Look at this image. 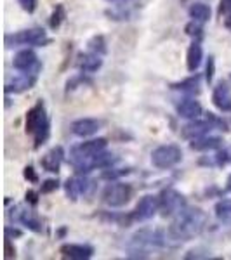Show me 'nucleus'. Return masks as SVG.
Returning a JSON list of instances; mask_svg holds the SVG:
<instances>
[{"label":"nucleus","instance_id":"2","mask_svg":"<svg viewBox=\"0 0 231 260\" xmlns=\"http://www.w3.org/2000/svg\"><path fill=\"white\" fill-rule=\"evenodd\" d=\"M214 127H222V130H228L226 129V123L224 120L217 118L214 113H207L205 120H190V123H186L184 127L181 129V135L188 141H193V139L198 137H204V135L209 134Z\"/></svg>","mask_w":231,"mask_h":260},{"label":"nucleus","instance_id":"23","mask_svg":"<svg viewBox=\"0 0 231 260\" xmlns=\"http://www.w3.org/2000/svg\"><path fill=\"white\" fill-rule=\"evenodd\" d=\"M210 7L204 2H195L193 6L190 7V18L197 23H207L210 19Z\"/></svg>","mask_w":231,"mask_h":260},{"label":"nucleus","instance_id":"5","mask_svg":"<svg viewBox=\"0 0 231 260\" xmlns=\"http://www.w3.org/2000/svg\"><path fill=\"white\" fill-rule=\"evenodd\" d=\"M160 198V214L162 217H176L177 214H181L186 206V198L182 196L179 191L172 189V187H167L162 191Z\"/></svg>","mask_w":231,"mask_h":260},{"label":"nucleus","instance_id":"9","mask_svg":"<svg viewBox=\"0 0 231 260\" xmlns=\"http://www.w3.org/2000/svg\"><path fill=\"white\" fill-rule=\"evenodd\" d=\"M49 125V118H47V113H45V106H43L42 101H38L31 108L30 111L26 113V123H25V129H26V134H31L35 135L42 127Z\"/></svg>","mask_w":231,"mask_h":260},{"label":"nucleus","instance_id":"25","mask_svg":"<svg viewBox=\"0 0 231 260\" xmlns=\"http://www.w3.org/2000/svg\"><path fill=\"white\" fill-rule=\"evenodd\" d=\"M65 18H66L65 7L56 6V9L53 11V14H51V21H49L51 28H53V30H58V28L61 26V23L65 21Z\"/></svg>","mask_w":231,"mask_h":260},{"label":"nucleus","instance_id":"7","mask_svg":"<svg viewBox=\"0 0 231 260\" xmlns=\"http://www.w3.org/2000/svg\"><path fill=\"white\" fill-rule=\"evenodd\" d=\"M106 146H108V141H106V139H103V137L90 139V141H87V142L78 144V146L71 147V151H70V163H71V165H77V163L82 162V160L90 158V156H94V154L101 153V151H105Z\"/></svg>","mask_w":231,"mask_h":260},{"label":"nucleus","instance_id":"16","mask_svg":"<svg viewBox=\"0 0 231 260\" xmlns=\"http://www.w3.org/2000/svg\"><path fill=\"white\" fill-rule=\"evenodd\" d=\"M176 110H177V115L181 118H186V120H197L202 117L204 110H202V104L193 97H184L181 99L177 104H176Z\"/></svg>","mask_w":231,"mask_h":260},{"label":"nucleus","instance_id":"31","mask_svg":"<svg viewBox=\"0 0 231 260\" xmlns=\"http://www.w3.org/2000/svg\"><path fill=\"white\" fill-rule=\"evenodd\" d=\"M18 4L21 6L23 11H26L28 14L35 13V9H37V0H18Z\"/></svg>","mask_w":231,"mask_h":260},{"label":"nucleus","instance_id":"6","mask_svg":"<svg viewBox=\"0 0 231 260\" xmlns=\"http://www.w3.org/2000/svg\"><path fill=\"white\" fill-rule=\"evenodd\" d=\"M130 198H132V187L129 184L113 182L108 184L105 187V191H103V201L113 208L127 205L130 201Z\"/></svg>","mask_w":231,"mask_h":260},{"label":"nucleus","instance_id":"15","mask_svg":"<svg viewBox=\"0 0 231 260\" xmlns=\"http://www.w3.org/2000/svg\"><path fill=\"white\" fill-rule=\"evenodd\" d=\"M65 160V149L61 146H56L53 149H49L45 154L42 156L40 165L43 167L45 172H51V174H58L59 169H61V163Z\"/></svg>","mask_w":231,"mask_h":260},{"label":"nucleus","instance_id":"1","mask_svg":"<svg viewBox=\"0 0 231 260\" xmlns=\"http://www.w3.org/2000/svg\"><path fill=\"white\" fill-rule=\"evenodd\" d=\"M207 214L198 206H186L181 214L174 217L169 227V238L174 241H190L204 233L207 227Z\"/></svg>","mask_w":231,"mask_h":260},{"label":"nucleus","instance_id":"10","mask_svg":"<svg viewBox=\"0 0 231 260\" xmlns=\"http://www.w3.org/2000/svg\"><path fill=\"white\" fill-rule=\"evenodd\" d=\"M37 77L38 71H19L18 77H14L11 82L6 83V92L7 94H11V92L19 94V92L30 90L37 83Z\"/></svg>","mask_w":231,"mask_h":260},{"label":"nucleus","instance_id":"12","mask_svg":"<svg viewBox=\"0 0 231 260\" xmlns=\"http://www.w3.org/2000/svg\"><path fill=\"white\" fill-rule=\"evenodd\" d=\"M13 66L18 71H40L38 58L31 49H23L14 56Z\"/></svg>","mask_w":231,"mask_h":260},{"label":"nucleus","instance_id":"18","mask_svg":"<svg viewBox=\"0 0 231 260\" xmlns=\"http://www.w3.org/2000/svg\"><path fill=\"white\" fill-rule=\"evenodd\" d=\"M212 102L222 113L231 111V90L226 83H219L212 92Z\"/></svg>","mask_w":231,"mask_h":260},{"label":"nucleus","instance_id":"11","mask_svg":"<svg viewBox=\"0 0 231 260\" xmlns=\"http://www.w3.org/2000/svg\"><path fill=\"white\" fill-rule=\"evenodd\" d=\"M13 212L14 214H9V217L13 219L14 222H21L26 229L33 231V233H42L43 231L42 222L38 221V217L31 210H26V208L23 206H16V210L13 208Z\"/></svg>","mask_w":231,"mask_h":260},{"label":"nucleus","instance_id":"4","mask_svg":"<svg viewBox=\"0 0 231 260\" xmlns=\"http://www.w3.org/2000/svg\"><path fill=\"white\" fill-rule=\"evenodd\" d=\"M182 160V151L176 144H163L151 153V163L160 170H169Z\"/></svg>","mask_w":231,"mask_h":260},{"label":"nucleus","instance_id":"8","mask_svg":"<svg viewBox=\"0 0 231 260\" xmlns=\"http://www.w3.org/2000/svg\"><path fill=\"white\" fill-rule=\"evenodd\" d=\"M160 212V198L153 194H146L143 196L137 201L136 208L132 212V221L136 222H145L155 217V214Z\"/></svg>","mask_w":231,"mask_h":260},{"label":"nucleus","instance_id":"24","mask_svg":"<svg viewBox=\"0 0 231 260\" xmlns=\"http://www.w3.org/2000/svg\"><path fill=\"white\" fill-rule=\"evenodd\" d=\"M172 89L174 90H181V92H184V94H190V95L198 94V92H200V77H198V75H193V77L182 80V82L174 83Z\"/></svg>","mask_w":231,"mask_h":260},{"label":"nucleus","instance_id":"34","mask_svg":"<svg viewBox=\"0 0 231 260\" xmlns=\"http://www.w3.org/2000/svg\"><path fill=\"white\" fill-rule=\"evenodd\" d=\"M16 257V250L11 248V238H6V258Z\"/></svg>","mask_w":231,"mask_h":260},{"label":"nucleus","instance_id":"14","mask_svg":"<svg viewBox=\"0 0 231 260\" xmlns=\"http://www.w3.org/2000/svg\"><path fill=\"white\" fill-rule=\"evenodd\" d=\"M59 251L65 258L73 260H87L94 255V248L90 245H82V243H66L59 248Z\"/></svg>","mask_w":231,"mask_h":260},{"label":"nucleus","instance_id":"32","mask_svg":"<svg viewBox=\"0 0 231 260\" xmlns=\"http://www.w3.org/2000/svg\"><path fill=\"white\" fill-rule=\"evenodd\" d=\"M23 175H25L26 181H30V182H38V175L35 174L33 167H26L25 172H23Z\"/></svg>","mask_w":231,"mask_h":260},{"label":"nucleus","instance_id":"19","mask_svg":"<svg viewBox=\"0 0 231 260\" xmlns=\"http://www.w3.org/2000/svg\"><path fill=\"white\" fill-rule=\"evenodd\" d=\"M190 147L193 151H214L222 147V139L216 135H204V137L193 139L190 142Z\"/></svg>","mask_w":231,"mask_h":260},{"label":"nucleus","instance_id":"27","mask_svg":"<svg viewBox=\"0 0 231 260\" xmlns=\"http://www.w3.org/2000/svg\"><path fill=\"white\" fill-rule=\"evenodd\" d=\"M89 49L96 52V54H106V42H105V38L99 35V37H94L93 40L89 42Z\"/></svg>","mask_w":231,"mask_h":260},{"label":"nucleus","instance_id":"17","mask_svg":"<svg viewBox=\"0 0 231 260\" xmlns=\"http://www.w3.org/2000/svg\"><path fill=\"white\" fill-rule=\"evenodd\" d=\"M99 127L101 123L94 118H80V120H75L71 123V132H73L77 137H90V135L98 134Z\"/></svg>","mask_w":231,"mask_h":260},{"label":"nucleus","instance_id":"22","mask_svg":"<svg viewBox=\"0 0 231 260\" xmlns=\"http://www.w3.org/2000/svg\"><path fill=\"white\" fill-rule=\"evenodd\" d=\"M214 214H216L219 222L231 227V198H224L217 201L216 206H214Z\"/></svg>","mask_w":231,"mask_h":260},{"label":"nucleus","instance_id":"35","mask_svg":"<svg viewBox=\"0 0 231 260\" xmlns=\"http://www.w3.org/2000/svg\"><path fill=\"white\" fill-rule=\"evenodd\" d=\"M11 236H16V238H19V236H21V231L13 229V227L7 226V227H6V238H11Z\"/></svg>","mask_w":231,"mask_h":260},{"label":"nucleus","instance_id":"36","mask_svg":"<svg viewBox=\"0 0 231 260\" xmlns=\"http://www.w3.org/2000/svg\"><path fill=\"white\" fill-rule=\"evenodd\" d=\"M231 11V0H222L221 2V13H229Z\"/></svg>","mask_w":231,"mask_h":260},{"label":"nucleus","instance_id":"20","mask_svg":"<svg viewBox=\"0 0 231 260\" xmlns=\"http://www.w3.org/2000/svg\"><path fill=\"white\" fill-rule=\"evenodd\" d=\"M78 68L85 73H94L98 71L99 68L103 66V59H101V54H96V52H87V54H80L78 56Z\"/></svg>","mask_w":231,"mask_h":260},{"label":"nucleus","instance_id":"33","mask_svg":"<svg viewBox=\"0 0 231 260\" xmlns=\"http://www.w3.org/2000/svg\"><path fill=\"white\" fill-rule=\"evenodd\" d=\"M26 201L28 203H30V205H37V203H38V194L37 193H35V191H26Z\"/></svg>","mask_w":231,"mask_h":260},{"label":"nucleus","instance_id":"26","mask_svg":"<svg viewBox=\"0 0 231 260\" xmlns=\"http://www.w3.org/2000/svg\"><path fill=\"white\" fill-rule=\"evenodd\" d=\"M228 163H231V147H222L214 156V165L222 167V165H228Z\"/></svg>","mask_w":231,"mask_h":260},{"label":"nucleus","instance_id":"21","mask_svg":"<svg viewBox=\"0 0 231 260\" xmlns=\"http://www.w3.org/2000/svg\"><path fill=\"white\" fill-rule=\"evenodd\" d=\"M202 59H204V49H202L200 42L195 40V42L188 47V52H186V66H188V70L191 73L200 68Z\"/></svg>","mask_w":231,"mask_h":260},{"label":"nucleus","instance_id":"28","mask_svg":"<svg viewBox=\"0 0 231 260\" xmlns=\"http://www.w3.org/2000/svg\"><path fill=\"white\" fill-rule=\"evenodd\" d=\"M186 33L190 35V37H193L195 40L202 38L204 37V30H202V23H197L191 19V23L188 26H186Z\"/></svg>","mask_w":231,"mask_h":260},{"label":"nucleus","instance_id":"30","mask_svg":"<svg viewBox=\"0 0 231 260\" xmlns=\"http://www.w3.org/2000/svg\"><path fill=\"white\" fill-rule=\"evenodd\" d=\"M59 187V181L58 179H49V181H45L42 184V193L47 194V193H53Z\"/></svg>","mask_w":231,"mask_h":260},{"label":"nucleus","instance_id":"29","mask_svg":"<svg viewBox=\"0 0 231 260\" xmlns=\"http://www.w3.org/2000/svg\"><path fill=\"white\" fill-rule=\"evenodd\" d=\"M214 71H216V61H214V56H210L209 61H207V68H205V80L209 83H212L214 80Z\"/></svg>","mask_w":231,"mask_h":260},{"label":"nucleus","instance_id":"13","mask_svg":"<svg viewBox=\"0 0 231 260\" xmlns=\"http://www.w3.org/2000/svg\"><path fill=\"white\" fill-rule=\"evenodd\" d=\"M89 187H90V181L87 177H83L82 174L75 175V177H70L68 181L65 182L66 196H68L71 201H77L80 196L87 194Z\"/></svg>","mask_w":231,"mask_h":260},{"label":"nucleus","instance_id":"3","mask_svg":"<svg viewBox=\"0 0 231 260\" xmlns=\"http://www.w3.org/2000/svg\"><path fill=\"white\" fill-rule=\"evenodd\" d=\"M51 43V38L42 28H30V30L16 31L13 35H6V45L7 47H21V45H35L43 47Z\"/></svg>","mask_w":231,"mask_h":260},{"label":"nucleus","instance_id":"37","mask_svg":"<svg viewBox=\"0 0 231 260\" xmlns=\"http://www.w3.org/2000/svg\"><path fill=\"white\" fill-rule=\"evenodd\" d=\"M224 26H226V28H228V30L231 31V14L228 16V18H226V19H224Z\"/></svg>","mask_w":231,"mask_h":260},{"label":"nucleus","instance_id":"38","mask_svg":"<svg viewBox=\"0 0 231 260\" xmlns=\"http://www.w3.org/2000/svg\"><path fill=\"white\" fill-rule=\"evenodd\" d=\"M226 191H229V193H231V174H229L228 181H226Z\"/></svg>","mask_w":231,"mask_h":260}]
</instances>
